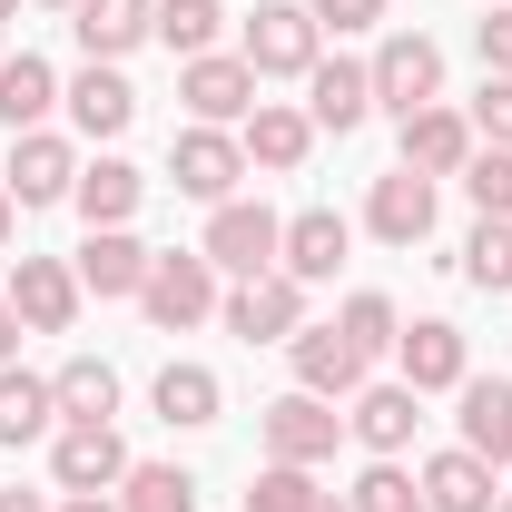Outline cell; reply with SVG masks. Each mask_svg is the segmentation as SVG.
Listing matches in <instances>:
<instances>
[{"instance_id":"3957f363","label":"cell","mask_w":512,"mask_h":512,"mask_svg":"<svg viewBox=\"0 0 512 512\" xmlns=\"http://www.w3.org/2000/svg\"><path fill=\"white\" fill-rule=\"evenodd\" d=\"M217 316L237 345H286L296 325H306V286L286 276V266H266V276H237L227 296H217Z\"/></svg>"},{"instance_id":"f546056e","label":"cell","mask_w":512,"mask_h":512,"mask_svg":"<svg viewBox=\"0 0 512 512\" xmlns=\"http://www.w3.org/2000/svg\"><path fill=\"white\" fill-rule=\"evenodd\" d=\"M119 512H197V473L188 463H128L119 473Z\"/></svg>"},{"instance_id":"8d00e7d4","label":"cell","mask_w":512,"mask_h":512,"mask_svg":"<svg viewBox=\"0 0 512 512\" xmlns=\"http://www.w3.org/2000/svg\"><path fill=\"white\" fill-rule=\"evenodd\" d=\"M463 119H473V138H483V148H512V79H493V69H483V89H473V109H463Z\"/></svg>"},{"instance_id":"603a6c76","label":"cell","mask_w":512,"mask_h":512,"mask_svg":"<svg viewBox=\"0 0 512 512\" xmlns=\"http://www.w3.org/2000/svg\"><path fill=\"white\" fill-rule=\"evenodd\" d=\"M414 483H424V512H493V503H503V473H493L483 453H463V444L434 453Z\"/></svg>"},{"instance_id":"484cf974","label":"cell","mask_w":512,"mask_h":512,"mask_svg":"<svg viewBox=\"0 0 512 512\" xmlns=\"http://www.w3.org/2000/svg\"><path fill=\"white\" fill-rule=\"evenodd\" d=\"M148 404H158V424H178V434H207V424L227 414V384L207 375V365H158Z\"/></svg>"},{"instance_id":"7bdbcfd3","label":"cell","mask_w":512,"mask_h":512,"mask_svg":"<svg viewBox=\"0 0 512 512\" xmlns=\"http://www.w3.org/2000/svg\"><path fill=\"white\" fill-rule=\"evenodd\" d=\"M10 217H20V207H10V188H0V247H10Z\"/></svg>"},{"instance_id":"ac0fdd59","label":"cell","mask_w":512,"mask_h":512,"mask_svg":"<svg viewBox=\"0 0 512 512\" xmlns=\"http://www.w3.org/2000/svg\"><path fill=\"white\" fill-rule=\"evenodd\" d=\"M345 247H355V227H345L335 207H296V217H286V247H276V266H286L296 286H325V276L345 266Z\"/></svg>"},{"instance_id":"9c48e42d","label":"cell","mask_w":512,"mask_h":512,"mask_svg":"<svg viewBox=\"0 0 512 512\" xmlns=\"http://www.w3.org/2000/svg\"><path fill=\"white\" fill-rule=\"evenodd\" d=\"M178 99H188L197 128H247L256 109V69L237 50H207V60H178Z\"/></svg>"},{"instance_id":"f1b7e54d","label":"cell","mask_w":512,"mask_h":512,"mask_svg":"<svg viewBox=\"0 0 512 512\" xmlns=\"http://www.w3.org/2000/svg\"><path fill=\"white\" fill-rule=\"evenodd\" d=\"M50 394H60V424H109L119 414V365L109 355H69L50 375Z\"/></svg>"},{"instance_id":"8992f818","label":"cell","mask_w":512,"mask_h":512,"mask_svg":"<svg viewBox=\"0 0 512 512\" xmlns=\"http://www.w3.org/2000/svg\"><path fill=\"white\" fill-rule=\"evenodd\" d=\"M168 178H178V197H197V207H227L237 197V178H247V148H237V128H178L168 138Z\"/></svg>"},{"instance_id":"bcb514c9","label":"cell","mask_w":512,"mask_h":512,"mask_svg":"<svg viewBox=\"0 0 512 512\" xmlns=\"http://www.w3.org/2000/svg\"><path fill=\"white\" fill-rule=\"evenodd\" d=\"M316 512H345V503H335V493H325V503H316Z\"/></svg>"},{"instance_id":"d6986e66","label":"cell","mask_w":512,"mask_h":512,"mask_svg":"<svg viewBox=\"0 0 512 512\" xmlns=\"http://www.w3.org/2000/svg\"><path fill=\"white\" fill-rule=\"evenodd\" d=\"M60 99H69V128H79V138H119V128L138 119V89H128V69H119V60H89V69L60 89Z\"/></svg>"},{"instance_id":"7402d4cb","label":"cell","mask_w":512,"mask_h":512,"mask_svg":"<svg viewBox=\"0 0 512 512\" xmlns=\"http://www.w3.org/2000/svg\"><path fill=\"white\" fill-rule=\"evenodd\" d=\"M69 266H79V296H138V286H148V266H158V256L138 247V237H128V227H89V247L69 256Z\"/></svg>"},{"instance_id":"cb8c5ba5","label":"cell","mask_w":512,"mask_h":512,"mask_svg":"<svg viewBox=\"0 0 512 512\" xmlns=\"http://www.w3.org/2000/svg\"><path fill=\"white\" fill-rule=\"evenodd\" d=\"M69 30H79V50H89V60H128V50L158 30V0H79V10H69Z\"/></svg>"},{"instance_id":"1f68e13d","label":"cell","mask_w":512,"mask_h":512,"mask_svg":"<svg viewBox=\"0 0 512 512\" xmlns=\"http://www.w3.org/2000/svg\"><path fill=\"white\" fill-rule=\"evenodd\" d=\"M345 512H424V483L394 463V453H375L365 473H355V493H345Z\"/></svg>"},{"instance_id":"f35d334b","label":"cell","mask_w":512,"mask_h":512,"mask_svg":"<svg viewBox=\"0 0 512 512\" xmlns=\"http://www.w3.org/2000/svg\"><path fill=\"white\" fill-rule=\"evenodd\" d=\"M473 50H483V69H493V79H512V10L473 20Z\"/></svg>"},{"instance_id":"ffe728a7","label":"cell","mask_w":512,"mask_h":512,"mask_svg":"<svg viewBox=\"0 0 512 512\" xmlns=\"http://www.w3.org/2000/svg\"><path fill=\"white\" fill-rule=\"evenodd\" d=\"M306 119L335 128V138L365 128V119H375V69H365V60H316V69H306Z\"/></svg>"},{"instance_id":"30bf717a","label":"cell","mask_w":512,"mask_h":512,"mask_svg":"<svg viewBox=\"0 0 512 512\" xmlns=\"http://www.w3.org/2000/svg\"><path fill=\"white\" fill-rule=\"evenodd\" d=\"M0 296L20 306L30 335H69V325H79V266H69V256H20Z\"/></svg>"},{"instance_id":"4316f807","label":"cell","mask_w":512,"mask_h":512,"mask_svg":"<svg viewBox=\"0 0 512 512\" xmlns=\"http://www.w3.org/2000/svg\"><path fill=\"white\" fill-rule=\"evenodd\" d=\"M40 434H60V394H50V375H20V365H0V453L40 444Z\"/></svg>"},{"instance_id":"4dcf8cb0","label":"cell","mask_w":512,"mask_h":512,"mask_svg":"<svg viewBox=\"0 0 512 512\" xmlns=\"http://www.w3.org/2000/svg\"><path fill=\"white\" fill-rule=\"evenodd\" d=\"M217 30H227L217 0H158V30H148V40H168V60H207Z\"/></svg>"},{"instance_id":"9a60e30c","label":"cell","mask_w":512,"mask_h":512,"mask_svg":"<svg viewBox=\"0 0 512 512\" xmlns=\"http://www.w3.org/2000/svg\"><path fill=\"white\" fill-rule=\"evenodd\" d=\"M414 424H424V394H414L404 375H394V384H365V394L345 404V434H355L365 453H394V463H404V444H414Z\"/></svg>"},{"instance_id":"b9f144b4","label":"cell","mask_w":512,"mask_h":512,"mask_svg":"<svg viewBox=\"0 0 512 512\" xmlns=\"http://www.w3.org/2000/svg\"><path fill=\"white\" fill-rule=\"evenodd\" d=\"M0 512H60V503H40V493H0Z\"/></svg>"},{"instance_id":"74e56055","label":"cell","mask_w":512,"mask_h":512,"mask_svg":"<svg viewBox=\"0 0 512 512\" xmlns=\"http://www.w3.org/2000/svg\"><path fill=\"white\" fill-rule=\"evenodd\" d=\"M306 10H316V30H375L394 0H306Z\"/></svg>"},{"instance_id":"e0dca14e","label":"cell","mask_w":512,"mask_h":512,"mask_svg":"<svg viewBox=\"0 0 512 512\" xmlns=\"http://www.w3.org/2000/svg\"><path fill=\"white\" fill-rule=\"evenodd\" d=\"M473 148H483V138H473V119H463V109H444V99L404 119V168H414V178H463V158H473Z\"/></svg>"},{"instance_id":"60d3db41","label":"cell","mask_w":512,"mask_h":512,"mask_svg":"<svg viewBox=\"0 0 512 512\" xmlns=\"http://www.w3.org/2000/svg\"><path fill=\"white\" fill-rule=\"evenodd\" d=\"M60 512H119V493H60Z\"/></svg>"},{"instance_id":"d6a6232c","label":"cell","mask_w":512,"mask_h":512,"mask_svg":"<svg viewBox=\"0 0 512 512\" xmlns=\"http://www.w3.org/2000/svg\"><path fill=\"white\" fill-rule=\"evenodd\" d=\"M463 276H473L483 296H512V217H483V227L463 237Z\"/></svg>"},{"instance_id":"44dd1931","label":"cell","mask_w":512,"mask_h":512,"mask_svg":"<svg viewBox=\"0 0 512 512\" xmlns=\"http://www.w3.org/2000/svg\"><path fill=\"white\" fill-rule=\"evenodd\" d=\"M453 404H463V414H453V424H463V453H483V463L503 473L512 463V384L503 375H463Z\"/></svg>"},{"instance_id":"d590c367","label":"cell","mask_w":512,"mask_h":512,"mask_svg":"<svg viewBox=\"0 0 512 512\" xmlns=\"http://www.w3.org/2000/svg\"><path fill=\"white\" fill-rule=\"evenodd\" d=\"M345 335H355V345H365V355H384V345H394V335H404V316H394V296H375V286H365V296H345Z\"/></svg>"},{"instance_id":"ee69618b","label":"cell","mask_w":512,"mask_h":512,"mask_svg":"<svg viewBox=\"0 0 512 512\" xmlns=\"http://www.w3.org/2000/svg\"><path fill=\"white\" fill-rule=\"evenodd\" d=\"M0 20H20V0H0Z\"/></svg>"},{"instance_id":"2e32d148","label":"cell","mask_w":512,"mask_h":512,"mask_svg":"<svg viewBox=\"0 0 512 512\" xmlns=\"http://www.w3.org/2000/svg\"><path fill=\"white\" fill-rule=\"evenodd\" d=\"M237 148H247V168H266V178H296V168H306V148H316V119H306V109H286V99H256L247 128H237Z\"/></svg>"},{"instance_id":"7dc6e473","label":"cell","mask_w":512,"mask_h":512,"mask_svg":"<svg viewBox=\"0 0 512 512\" xmlns=\"http://www.w3.org/2000/svg\"><path fill=\"white\" fill-rule=\"evenodd\" d=\"M493 512H512V493H503V503H493Z\"/></svg>"},{"instance_id":"6da1fadb","label":"cell","mask_w":512,"mask_h":512,"mask_svg":"<svg viewBox=\"0 0 512 512\" xmlns=\"http://www.w3.org/2000/svg\"><path fill=\"white\" fill-rule=\"evenodd\" d=\"M237 60L256 69V79H306V69L325 60V30L306 0H256V20L237 30Z\"/></svg>"},{"instance_id":"ab89813d","label":"cell","mask_w":512,"mask_h":512,"mask_svg":"<svg viewBox=\"0 0 512 512\" xmlns=\"http://www.w3.org/2000/svg\"><path fill=\"white\" fill-rule=\"evenodd\" d=\"M20 335H30V325H20V306H10V296H0V365H20Z\"/></svg>"},{"instance_id":"277c9868","label":"cell","mask_w":512,"mask_h":512,"mask_svg":"<svg viewBox=\"0 0 512 512\" xmlns=\"http://www.w3.org/2000/svg\"><path fill=\"white\" fill-rule=\"evenodd\" d=\"M217 296H227V286H217V266H207L197 247L158 256V266H148V286H138V306H148V325H158V335L207 325V316H217Z\"/></svg>"},{"instance_id":"7a4b0ae2","label":"cell","mask_w":512,"mask_h":512,"mask_svg":"<svg viewBox=\"0 0 512 512\" xmlns=\"http://www.w3.org/2000/svg\"><path fill=\"white\" fill-rule=\"evenodd\" d=\"M276 247H286V217H276L266 197H227V207H207L197 256H207L217 276H266V266H276Z\"/></svg>"},{"instance_id":"e575fe53","label":"cell","mask_w":512,"mask_h":512,"mask_svg":"<svg viewBox=\"0 0 512 512\" xmlns=\"http://www.w3.org/2000/svg\"><path fill=\"white\" fill-rule=\"evenodd\" d=\"M463 197H473L483 217H512V148H473V158H463Z\"/></svg>"},{"instance_id":"7c38bea8","label":"cell","mask_w":512,"mask_h":512,"mask_svg":"<svg viewBox=\"0 0 512 512\" xmlns=\"http://www.w3.org/2000/svg\"><path fill=\"white\" fill-rule=\"evenodd\" d=\"M119 473H128L119 424H60L50 434V483L60 493H119Z\"/></svg>"},{"instance_id":"52a82bcc","label":"cell","mask_w":512,"mask_h":512,"mask_svg":"<svg viewBox=\"0 0 512 512\" xmlns=\"http://www.w3.org/2000/svg\"><path fill=\"white\" fill-rule=\"evenodd\" d=\"M286 365H296V384H306V394H325V404H355L375 355H365L345 325H296V335H286Z\"/></svg>"},{"instance_id":"4fadbf2b","label":"cell","mask_w":512,"mask_h":512,"mask_svg":"<svg viewBox=\"0 0 512 512\" xmlns=\"http://www.w3.org/2000/svg\"><path fill=\"white\" fill-rule=\"evenodd\" d=\"M10 207H60L79 188V148H69L60 128H30V138H10Z\"/></svg>"},{"instance_id":"8fae6325","label":"cell","mask_w":512,"mask_h":512,"mask_svg":"<svg viewBox=\"0 0 512 512\" xmlns=\"http://www.w3.org/2000/svg\"><path fill=\"white\" fill-rule=\"evenodd\" d=\"M394 365H404L414 394H453V384L473 375V345H463V325H453V316H414L404 335H394Z\"/></svg>"},{"instance_id":"d4e9b609","label":"cell","mask_w":512,"mask_h":512,"mask_svg":"<svg viewBox=\"0 0 512 512\" xmlns=\"http://www.w3.org/2000/svg\"><path fill=\"white\" fill-rule=\"evenodd\" d=\"M60 109V69L40 60V50H20V60H0V128L10 138H30V128H50Z\"/></svg>"},{"instance_id":"5bb4252c","label":"cell","mask_w":512,"mask_h":512,"mask_svg":"<svg viewBox=\"0 0 512 512\" xmlns=\"http://www.w3.org/2000/svg\"><path fill=\"white\" fill-rule=\"evenodd\" d=\"M434 188H444V178L384 168V178H375V197H365V227H375L384 247H424V237H434Z\"/></svg>"},{"instance_id":"c3c4849f","label":"cell","mask_w":512,"mask_h":512,"mask_svg":"<svg viewBox=\"0 0 512 512\" xmlns=\"http://www.w3.org/2000/svg\"><path fill=\"white\" fill-rule=\"evenodd\" d=\"M0 60H10V50H0Z\"/></svg>"},{"instance_id":"5b68a950","label":"cell","mask_w":512,"mask_h":512,"mask_svg":"<svg viewBox=\"0 0 512 512\" xmlns=\"http://www.w3.org/2000/svg\"><path fill=\"white\" fill-rule=\"evenodd\" d=\"M365 69H375V109H394V119H414V109L444 99V50L424 30H384V50Z\"/></svg>"},{"instance_id":"836d02e7","label":"cell","mask_w":512,"mask_h":512,"mask_svg":"<svg viewBox=\"0 0 512 512\" xmlns=\"http://www.w3.org/2000/svg\"><path fill=\"white\" fill-rule=\"evenodd\" d=\"M325 493H316V463H266L247 483V512H316Z\"/></svg>"},{"instance_id":"83f0119b","label":"cell","mask_w":512,"mask_h":512,"mask_svg":"<svg viewBox=\"0 0 512 512\" xmlns=\"http://www.w3.org/2000/svg\"><path fill=\"white\" fill-rule=\"evenodd\" d=\"M138 197H148V178H138L128 158H89V168H79V188H69V207H79L89 227H128V217H138Z\"/></svg>"},{"instance_id":"f6af8a7d","label":"cell","mask_w":512,"mask_h":512,"mask_svg":"<svg viewBox=\"0 0 512 512\" xmlns=\"http://www.w3.org/2000/svg\"><path fill=\"white\" fill-rule=\"evenodd\" d=\"M40 10H79V0H40Z\"/></svg>"},{"instance_id":"ba28073f","label":"cell","mask_w":512,"mask_h":512,"mask_svg":"<svg viewBox=\"0 0 512 512\" xmlns=\"http://www.w3.org/2000/svg\"><path fill=\"white\" fill-rule=\"evenodd\" d=\"M256 434H266V463H325V453L345 444V414L296 384V394H276V404L256 414Z\"/></svg>"}]
</instances>
